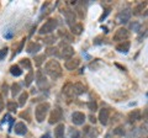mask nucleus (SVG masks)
<instances>
[{
    "label": "nucleus",
    "mask_w": 148,
    "mask_h": 138,
    "mask_svg": "<svg viewBox=\"0 0 148 138\" xmlns=\"http://www.w3.org/2000/svg\"><path fill=\"white\" fill-rule=\"evenodd\" d=\"M45 70L46 73L52 78V79H58V78L62 77V67L61 64H59L57 61H54V59H52V61H48L47 63H46V67H45Z\"/></svg>",
    "instance_id": "nucleus-1"
},
{
    "label": "nucleus",
    "mask_w": 148,
    "mask_h": 138,
    "mask_svg": "<svg viewBox=\"0 0 148 138\" xmlns=\"http://www.w3.org/2000/svg\"><path fill=\"white\" fill-rule=\"evenodd\" d=\"M49 104L48 102H41L36 106L35 109V117L37 120V122H42L45 121L46 116H47V112L49 110Z\"/></svg>",
    "instance_id": "nucleus-2"
},
{
    "label": "nucleus",
    "mask_w": 148,
    "mask_h": 138,
    "mask_svg": "<svg viewBox=\"0 0 148 138\" xmlns=\"http://www.w3.org/2000/svg\"><path fill=\"white\" fill-rule=\"evenodd\" d=\"M58 25V22L56 19H49L45 22V24L41 26V29H40V33L41 35H47V33H51L52 31H54V29L57 27Z\"/></svg>",
    "instance_id": "nucleus-3"
},
{
    "label": "nucleus",
    "mask_w": 148,
    "mask_h": 138,
    "mask_svg": "<svg viewBox=\"0 0 148 138\" xmlns=\"http://www.w3.org/2000/svg\"><path fill=\"white\" fill-rule=\"evenodd\" d=\"M62 117H63V111H62V109L59 107V106H56V107L52 110L51 115H49L48 122L51 123V125H54V123H58L59 121H61Z\"/></svg>",
    "instance_id": "nucleus-4"
},
{
    "label": "nucleus",
    "mask_w": 148,
    "mask_h": 138,
    "mask_svg": "<svg viewBox=\"0 0 148 138\" xmlns=\"http://www.w3.org/2000/svg\"><path fill=\"white\" fill-rule=\"evenodd\" d=\"M59 48H61V56L66 59H71L73 56H74V49L72 46L67 44L66 42H61L59 43Z\"/></svg>",
    "instance_id": "nucleus-5"
},
{
    "label": "nucleus",
    "mask_w": 148,
    "mask_h": 138,
    "mask_svg": "<svg viewBox=\"0 0 148 138\" xmlns=\"http://www.w3.org/2000/svg\"><path fill=\"white\" fill-rule=\"evenodd\" d=\"M36 83H37V85H38V88L41 90H46V89L49 88L48 81H47V79H46L45 74L41 70H38L36 73Z\"/></svg>",
    "instance_id": "nucleus-6"
},
{
    "label": "nucleus",
    "mask_w": 148,
    "mask_h": 138,
    "mask_svg": "<svg viewBox=\"0 0 148 138\" xmlns=\"http://www.w3.org/2000/svg\"><path fill=\"white\" fill-rule=\"evenodd\" d=\"M128 30H126L125 27H120V29L115 32L114 35V41H116V42H125L127 38H128Z\"/></svg>",
    "instance_id": "nucleus-7"
},
{
    "label": "nucleus",
    "mask_w": 148,
    "mask_h": 138,
    "mask_svg": "<svg viewBox=\"0 0 148 138\" xmlns=\"http://www.w3.org/2000/svg\"><path fill=\"white\" fill-rule=\"evenodd\" d=\"M63 14H64V17H66V21L67 24L69 26H74L75 25V12H74L73 10H71V9H63Z\"/></svg>",
    "instance_id": "nucleus-8"
},
{
    "label": "nucleus",
    "mask_w": 148,
    "mask_h": 138,
    "mask_svg": "<svg viewBox=\"0 0 148 138\" xmlns=\"http://www.w3.org/2000/svg\"><path fill=\"white\" fill-rule=\"evenodd\" d=\"M84 121H85V115L83 112H79V111L73 112V115H72V122L74 123V125L80 126V125L84 123Z\"/></svg>",
    "instance_id": "nucleus-9"
},
{
    "label": "nucleus",
    "mask_w": 148,
    "mask_h": 138,
    "mask_svg": "<svg viewBox=\"0 0 148 138\" xmlns=\"http://www.w3.org/2000/svg\"><path fill=\"white\" fill-rule=\"evenodd\" d=\"M109 118H110V110L109 109H101L100 112H99V121L101 122V125H108L109 122Z\"/></svg>",
    "instance_id": "nucleus-10"
},
{
    "label": "nucleus",
    "mask_w": 148,
    "mask_h": 138,
    "mask_svg": "<svg viewBox=\"0 0 148 138\" xmlns=\"http://www.w3.org/2000/svg\"><path fill=\"white\" fill-rule=\"evenodd\" d=\"M131 15H132L131 10H130V9H125V10H122L121 12L119 14L117 20H119V22H121V24H125V22H127L130 20Z\"/></svg>",
    "instance_id": "nucleus-11"
},
{
    "label": "nucleus",
    "mask_w": 148,
    "mask_h": 138,
    "mask_svg": "<svg viewBox=\"0 0 148 138\" xmlns=\"http://www.w3.org/2000/svg\"><path fill=\"white\" fill-rule=\"evenodd\" d=\"M58 35H59V37H62L64 41H67V42H74V35L71 31L61 30L58 32Z\"/></svg>",
    "instance_id": "nucleus-12"
},
{
    "label": "nucleus",
    "mask_w": 148,
    "mask_h": 138,
    "mask_svg": "<svg viewBox=\"0 0 148 138\" xmlns=\"http://www.w3.org/2000/svg\"><path fill=\"white\" fill-rule=\"evenodd\" d=\"M128 120H130V122L140 121V120H142V112L140 110H133V111H131L128 113Z\"/></svg>",
    "instance_id": "nucleus-13"
},
{
    "label": "nucleus",
    "mask_w": 148,
    "mask_h": 138,
    "mask_svg": "<svg viewBox=\"0 0 148 138\" xmlns=\"http://www.w3.org/2000/svg\"><path fill=\"white\" fill-rule=\"evenodd\" d=\"M63 94L67 95L68 98H72V96H74V84H72V83H67L66 85L63 86Z\"/></svg>",
    "instance_id": "nucleus-14"
},
{
    "label": "nucleus",
    "mask_w": 148,
    "mask_h": 138,
    "mask_svg": "<svg viewBox=\"0 0 148 138\" xmlns=\"http://www.w3.org/2000/svg\"><path fill=\"white\" fill-rule=\"evenodd\" d=\"M130 47H131V43L128 41H125V42H121L116 46V51H119L120 53H127L130 51Z\"/></svg>",
    "instance_id": "nucleus-15"
},
{
    "label": "nucleus",
    "mask_w": 148,
    "mask_h": 138,
    "mask_svg": "<svg viewBox=\"0 0 148 138\" xmlns=\"http://www.w3.org/2000/svg\"><path fill=\"white\" fill-rule=\"evenodd\" d=\"M26 132H27V127L24 122H18L15 125V133L16 135L24 136V135H26Z\"/></svg>",
    "instance_id": "nucleus-16"
},
{
    "label": "nucleus",
    "mask_w": 148,
    "mask_h": 138,
    "mask_svg": "<svg viewBox=\"0 0 148 138\" xmlns=\"http://www.w3.org/2000/svg\"><path fill=\"white\" fill-rule=\"evenodd\" d=\"M41 49V44L40 43H37V42H30L29 44H27V47H26V51L29 53H37L38 51Z\"/></svg>",
    "instance_id": "nucleus-17"
},
{
    "label": "nucleus",
    "mask_w": 148,
    "mask_h": 138,
    "mask_svg": "<svg viewBox=\"0 0 148 138\" xmlns=\"http://www.w3.org/2000/svg\"><path fill=\"white\" fill-rule=\"evenodd\" d=\"M78 66H79V61H78V59H68L66 64H64V67H66L68 70H74L75 68H78Z\"/></svg>",
    "instance_id": "nucleus-18"
},
{
    "label": "nucleus",
    "mask_w": 148,
    "mask_h": 138,
    "mask_svg": "<svg viewBox=\"0 0 148 138\" xmlns=\"http://www.w3.org/2000/svg\"><path fill=\"white\" fill-rule=\"evenodd\" d=\"M54 137L56 138H64V125L59 123V125L54 128Z\"/></svg>",
    "instance_id": "nucleus-19"
},
{
    "label": "nucleus",
    "mask_w": 148,
    "mask_h": 138,
    "mask_svg": "<svg viewBox=\"0 0 148 138\" xmlns=\"http://www.w3.org/2000/svg\"><path fill=\"white\" fill-rule=\"evenodd\" d=\"M85 86L82 83H75L74 84V95H82L85 93Z\"/></svg>",
    "instance_id": "nucleus-20"
},
{
    "label": "nucleus",
    "mask_w": 148,
    "mask_h": 138,
    "mask_svg": "<svg viewBox=\"0 0 148 138\" xmlns=\"http://www.w3.org/2000/svg\"><path fill=\"white\" fill-rule=\"evenodd\" d=\"M146 5H147V3H141V4H138L137 6H135L133 8V15H140V14H142Z\"/></svg>",
    "instance_id": "nucleus-21"
},
{
    "label": "nucleus",
    "mask_w": 148,
    "mask_h": 138,
    "mask_svg": "<svg viewBox=\"0 0 148 138\" xmlns=\"http://www.w3.org/2000/svg\"><path fill=\"white\" fill-rule=\"evenodd\" d=\"M27 99H29V93L24 91V93L20 95V98H18V106H25Z\"/></svg>",
    "instance_id": "nucleus-22"
},
{
    "label": "nucleus",
    "mask_w": 148,
    "mask_h": 138,
    "mask_svg": "<svg viewBox=\"0 0 148 138\" xmlns=\"http://www.w3.org/2000/svg\"><path fill=\"white\" fill-rule=\"evenodd\" d=\"M71 30H72L73 35H80L83 32V25L82 24H75L74 26L71 27Z\"/></svg>",
    "instance_id": "nucleus-23"
},
{
    "label": "nucleus",
    "mask_w": 148,
    "mask_h": 138,
    "mask_svg": "<svg viewBox=\"0 0 148 138\" xmlns=\"http://www.w3.org/2000/svg\"><path fill=\"white\" fill-rule=\"evenodd\" d=\"M10 73L14 77H20L22 74V70H21V68L18 66H11L10 67Z\"/></svg>",
    "instance_id": "nucleus-24"
},
{
    "label": "nucleus",
    "mask_w": 148,
    "mask_h": 138,
    "mask_svg": "<svg viewBox=\"0 0 148 138\" xmlns=\"http://www.w3.org/2000/svg\"><path fill=\"white\" fill-rule=\"evenodd\" d=\"M32 81H34V72L30 70V72H29V74L25 77V80H24L25 86H30V85L32 84Z\"/></svg>",
    "instance_id": "nucleus-25"
},
{
    "label": "nucleus",
    "mask_w": 148,
    "mask_h": 138,
    "mask_svg": "<svg viewBox=\"0 0 148 138\" xmlns=\"http://www.w3.org/2000/svg\"><path fill=\"white\" fill-rule=\"evenodd\" d=\"M20 64H21V67H24L25 69H29V70L32 69V64H31V61L29 58H22L20 61Z\"/></svg>",
    "instance_id": "nucleus-26"
},
{
    "label": "nucleus",
    "mask_w": 148,
    "mask_h": 138,
    "mask_svg": "<svg viewBox=\"0 0 148 138\" xmlns=\"http://www.w3.org/2000/svg\"><path fill=\"white\" fill-rule=\"evenodd\" d=\"M84 133L89 136L90 138H96V137H98V132H96V131H92V128H90L89 126H86V127H85Z\"/></svg>",
    "instance_id": "nucleus-27"
},
{
    "label": "nucleus",
    "mask_w": 148,
    "mask_h": 138,
    "mask_svg": "<svg viewBox=\"0 0 148 138\" xmlns=\"http://www.w3.org/2000/svg\"><path fill=\"white\" fill-rule=\"evenodd\" d=\"M20 90H21V88H20V85H18L17 83H14V84L11 85V94H12L14 98H15V96L20 93Z\"/></svg>",
    "instance_id": "nucleus-28"
},
{
    "label": "nucleus",
    "mask_w": 148,
    "mask_h": 138,
    "mask_svg": "<svg viewBox=\"0 0 148 138\" xmlns=\"http://www.w3.org/2000/svg\"><path fill=\"white\" fill-rule=\"evenodd\" d=\"M46 54L47 56H59V53H58V49L56 48V47H48L47 51H46Z\"/></svg>",
    "instance_id": "nucleus-29"
},
{
    "label": "nucleus",
    "mask_w": 148,
    "mask_h": 138,
    "mask_svg": "<svg viewBox=\"0 0 148 138\" xmlns=\"http://www.w3.org/2000/svg\"><path fill=\"white\" fill-rule=\"evenodd\" d=\"M69 136H71V138H85V137H83L82 136V133L79 131H77V130H72L69 131Z\"/></svg>",
    "instance_id": "nucleus-30"
},
{
    "label": "nucleus",
    "mask_w": 148,
    "mask_h": 138,
    "mask_svg": "<svg viewBox=\"0 0 148 138\" xmlns=\"http://www.w3.org/2000/svg\"><path fill=\"white\" fill-rule=\"evenodd\" d=\"M17 106H18V104H16L15 101H9L8 102V110L9 111H11V112H15Z\"/></svg>",
    "instance_id": "nucleus-31"
},
{
    "label": "nucleus",
    "mask_w": 148,
    "mask_h": 138,
    "mask_svg": "<svg viewBox=\"0 0 148 138\" xmlns=\"http://www.w3.org/2000/svg\"><path fill=\"white\" fill-rule=\"evenodd\" d=\"M88 109L90 110V111H96L98 110V104H96V101H94V100H91V101H89L88 102Z\"/></svg>",
    "instance_id": "nucleus-32"
},
{
    "label": "nucleus",
    "mask_w": 148,
    "mask_h": 138,
    "mask_svg": "<svg viewBox=\"0 0 148 138\" xmlns=\"http://www.w3.org/2000/svg\"><path fill=\"white\" fill-rule=\"evenodd\" d=\"M77 10H78V12H79V17L83 19V17L85 16V9H83V4H78Z\"/></svg>",
    "instance_id": "nucleus-33"
},
{
    "label": "nucleus",
    "mask_w": 148,
    "mask_h": 138,
    "mask_svg": "<svg viewBox=\"0 0 148 138\" xmlns=\"http://www.w3.org/2000/svg\"><path fill=\"white\" fill-rule=\"evenodd\" d=\"M45 59H46V56H45V54H41V56L36 57V58H35V61H36V62H35V63H36V66H37V67H40L41 64L43 63Z\"/></svg>",
    "instance_id": "nucleus-34"
},
{
    "label": "nucleus",
    "mask_w": 148,
    "mask_h": 138,
    "mask_svg": "<svg viewBox=\"0 0 148 138\" xmlns=\"http://www.w3.org/2000/svg\"><path fill=\"white\" fill-rule=\"evenodd\" d=\"M114 133H115V135H117V136H123V135H125V128H123V126L116 127V128L114 130Z\"/></svg>",
    "instance_id": "nucleus-35"
},
{
    "label": "nucleus",
    "mask_w": 148,
    "mask_h": 138,
    "mask_svg": "<svg viewBox=\"0 0 148 138\" xmlns=\"http://www.w3.org/2000/svg\"><path fill=\"white\" fill-rule=\"evenodd\" d=\"M43 41H45L46 44H52L56 41V37H54V36H47V37H45Z\"/></svg>",
    "instance_id": "nucleus-36"
},
{
    "label": "nucleus",
    "mask_w": 148,
    "mask_h": 138,
    "mask_svg": "<svg viewBox=\"0 0 148 138\" xmlns=\"http://www.w3.org/2000/svg\"><path fill=\"white\" fill-rule=\"evenodd\" d=\"M8 54V48H3V49H0V61H3L4 58H5V56Z\"/></svg>",
    "instance_id": "nucleus-37"
},
{
    "label": "nucleus",
    "mask_w": 148,
    "mask_h": 138,
    "mask_svg": "<svg viewBox=\"0 0 148 138\" xmlns=\"http://www.w3.org/2000/svg\"><path fill=\"white\" fill-rule=\"evenodd\" d=\"M20 117H21V118H26L27 121H31V117H30V115H29V111L21 112V113H20Z\"/></svg>",
    "instance_id": "nucleus-38"
},
{
    "label": "nucleus",
    "mask_w": 148,
    "mask_h": 138,
    "mask_svg": "<svg viewBox=\"0 0 148 138\" xmlns=\"http://www.w3.org/2000/svg\"><path fill=\"white\" fill-rule=\"evenodd\" d=\"M24 43H25V38L24 40H21V42L18 43V46H17V49H16V52H15V54H17V53H20L21 51H22V47H24Z\"/></svg>",
    "instance_id": "nucleus-39"
},
{
    "label": "nucleus",
    "mask_w": 148,
    "mask_h": 138,
    "mask_svg": "<svg viewBox=\"0 0 148 138\" xmlns=\"http://www.w3.org/2000/svg\"><path fill=\"white\" fill-rule=\"evenodd\" d=\"M142 117H143V120L148 123V109H146L145 111H143V115H142Z\"/></svg>",
    "instance_id": "nucleus-40"
},
{
    "label": "nucleus",
    "mask_w": 148,
    "mask_h": 138,
    "mask_svg": "<svg viewBox=\"0 0 148 138\" xmlns=\"http://www.w3.org/2000/svg\"><path fill=\"white\" fill-rule=\"evenodd\" d=\"M3 109H4V99H3V95L0 94V112L3 111Z\"/></svg>",
    "instance_id": "nucleus-41"
},
{
    "label": "nucleus",
    "mask_w": 148,
    "mask_h": 138,
    "mask_svg": "<svg viewBox=\"0 0 148 138\" xmlns=\"http://www.w3.org/2000/svg\"><path fill=\"white\" fill-rule=\"evenodd\" d=\"M109 12H110V8H108V9H106V10H105V14H103V16L100 17V21H103V20L105 19V17H106V15H108Z\"/></svg>",
    "instance_id": "nucleus-42"
},
{
    "label": "nucleus",
    "mask_w": 148,
    "mask_h": 138,
    "mask_svg": "<svg viewBox=\"0 0 148 138\" xmlns=\"http://www.w3.org/2000/svg\"><path fill=\"white\" fill-rule=\"evenodd\" d=\"M8 121H11V117L9 116V115H5V116H4V118H3V123H4V122H8Z\"/></svg>",
    "instance_id": "nucleus-43"
},
{
    "label": "nucleus",
    "mask_w": 148,
    "mask_h": 138,
    "mask_svg": "<svg viewBox=\"0 0 148 138\" xmlns=\"http://www.w3.org/2000/svg\"><path fill=\"white\" fill-rule=\"evenodd\" d=\"M89 118H90V121H91L92 123H95V122H96V118H95V116H92V115H91V116H90Z\"/></svg>",
    "instance_id": "nucleus-44"
},
{
    "label": "nucleus",
    "mask_w": 148,
    "mask_h": 138,
    "mask_svg": "<svg viewBox=\"0 0 148 138\" xmlns=\"http://www.w3.org/2000/svg\"><path fill=\"white\" fill-rule=\"evenodd\" d=\"M41 138H51V137H49V135H48V133H46V135H43V136L41 137Z\"/></svg>",
    "instance_id": "nucleus-45"
},
{
    "label": "nucleus",
    "mask_w": 148,
    "mask_h": 138,
    "mask_svg": "<svg viewBox=\"0 0 148 138\" xmlns=\"http://www.w3.org/2000/svg\"><path fill=\"white\" fill-rule=\"evenodd\" d=\"M142 138H148V137H142Z\"/></svg>",
    "instance_id": "nucleus-46"
}]
</instances>
